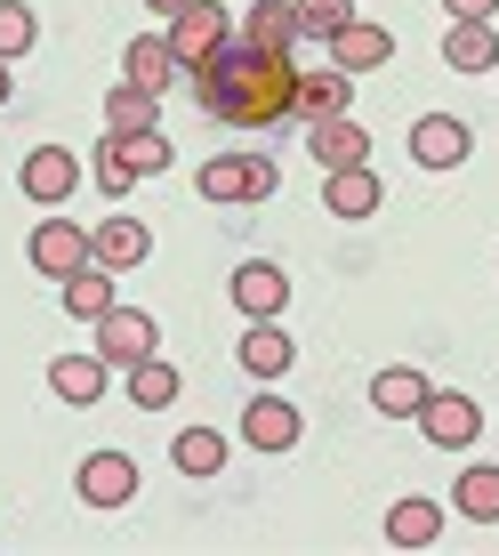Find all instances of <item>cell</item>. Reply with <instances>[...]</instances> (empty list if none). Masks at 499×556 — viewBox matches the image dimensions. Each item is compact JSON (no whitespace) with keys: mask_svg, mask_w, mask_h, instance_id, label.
Segmentation results:
<instances>
[{"mask_svg":"<svg viewBox=\"0 0 499 556\" xmlns=\"http://www.w3.org/2000/svg\"><path fill=\"white\" fill-rule=\"evenodd\" d=\"M194 98L234 129H274L282 113L298 105V65L282 49L258 41H226L209 65H194Z\"/></svg>","mask_w":499,"mask_h":556,"instance_id":"obj_1","label":"cell"},{"mask_svg":"<svg viewBox=\"0 0 499 556\" xmlns=\"http://www.w3.org/2000/svg\"><path fill=\"white\" fill-rule=\"evenodd\" d=\"M202 194L209 202H266L274 194V162L266 153H218V162H202Z\"/></svg>","mask_w":499,"mask_h":556,"instance_id":"obj_2","label":"cell"},{"mask_svg":"<svg viewBox=\"0 0 499 556\" xmlns=\"http://www.w3.org/2000/svg\"><path fill=\"white\" fill-rule=\"evenodd\" d=\"M234 33H226V9L218 0H194L185 16H169V49H178V65H209Z\"/></svg>","mask_w":499,"mask_h":556,"instance_id":"obj_3","label":"cell"},{"mask_svg":"<svg viewBox=\"0 0 499 556\" xmlns=\"http://www.w3.org/2000/svg\"><path fill=\"white\" fill-rule=\"evenodd\" d=\"M153 355V315L138 306H105L98 315V363H145Z\"/></svg>","mask_w":499,"mask_h":556,"instance_id":"obj_4","label":"cell"},{"mask_svg":"<svg viewBox=\"0 0 499 556\" xmlns=\"http://www.w3.org/2000/svg\"><path fill=\"white\" fill-rule=\"evenodd\" d=\"M129 492H138L129 452H89V459H81V501H89V508H121Z\"/></svg>","mask_w":499,"mask_h":556,"instance_id":"obj_5","label":"cell"},{"mask_svg":"<svg viewBox=\"0 0 499 556\" xmlns=\"http://www.w3.org/2000/svg\"><path fill=\"white\" fill-rule=\"evenodd\" d=\"M16 178H25L33 202H65L73 178H81V162H73L65 146H41V153H25V169H16Z\"/></svg>","mask_w":499,"mask_h":556,"instance_id":"obj_6","label":"cell"},{"mask_svg":"<svg viewBox=\"0 0 499 556\" xmlns=\"http://www.w3.org/2000/svg\"><path fill=\"white\" fill-rule=\"evenodd\" d=\"M306 146H315V162H322V169H355L362 153H371V138H362L347 113H322V122L306 129Z\"/></svg>","mask_w":499,"mask_h":556,"instance_id":"obj_7","label":"cell"},{"mask_svg":"<svg viewBox=\"0 0 499 556\" xmlns=\"http://www.w3.org/2000/svg\"><path fill=\"white\" fill-rule=\"evenodd\" d=\"M282 299H291V282H282V266H258V258H250L242 275H234V306H242L250 323H274V315H282Z\"/></svg>","mask_w":499,"mask_h":556,"instance_id":"obj_8","label":"cell"},{"mask_svg":"<svg viewBox=\"0 0 499 556\" xmlns=\"http://www.w3.org/2000/svg\"><path fill=\"white\" fill-rule=\"evenodd\" d=\"M169 81H178V49H169V33H145V41H129V89L162 98Z\"/></svg>","mask_w":499,"mask_h":556,"instance_id":"obj_9","label":"cell"},{"mask_svg":"<svg viewBox=\"0 0 499 556\" xmlns=\"http://www.w3.org/2000/svg\"><path fill=\"white\" fill-rule=\"evenodd\" d=\"M81 258H89V235H81V226L49 218L41 235H33V266H41V275H81Z\"/></svg>","mask_w":499,"mask_h":556,"instance_id":"obj_10","label":"cell"},{"mask_svg":"<svg viewBox=\"0 0 499 556\" xmlns=\"http://www.w3.org/2000/svg\"><path fill=\"white\" fill-rule=\"evenodd\" d=\"M242 435H250L258 452H291V444H298V412L282 404V395H258V404L242 412Z\"/></svg>","mask_w":499,"mask_h":556,"instance_id":"obj_11","label":"cell"},{"mask_svg":"<svg viewBox=\"0 0 499 556\" xmlns=\"http://www.w3.org/2000/svg\"><path fill=\"white\" fill-rule=\"evenodd\" d=\"M411 153H419L427 169H451V162H468V122H451V113L419 122V129H411Z\"/></svg>","mask_w":499,"mask_h":556,"instance_id":"obj_12","label":"cell"},{"mask_svg":"<svg viewBox=\"0 0 499 556\" xmlns=\"http://www.w3.org/2000/svg\"><path fill=\"white\" fill-rule=\"evenodd\" d=\"M419 428L459 452V444H475V404L468 395H427V404H419Z\"/></svg>","mask_w":499,"mask_h":556,"instance_id":"obj_13","label":"cell"},{"mask_svg":"<svg viewBox=\"0 0 499 556\" xmlns=\"http://www.w3.org/2000/svg\"><path fill=\"white\" fill-rule=\"evenodd\" d=\"M242 41H258V49H282V56H291V41H298V0H250Z\"/></svg>","mask_w":499,"mask_h":556,"instance_id":"obj_14","label":"cell"},{"mask_svg":"<svg viewBox=\"0 0 499 556\" xmlns=\"http://www.w3.org/2000/svg\"><path fill=\"white\" fill-rule=\"evenodd\" d=\"M331 56H338V73H371V65H387V56H395V41L379 25H338L331 33Z\"/></svg>","mask_w":499,"mask_h":556,"instance_id":"obj_15","label":"cell"},{"mask_svg":"<svg viewBox=\"0 0 499 556\" xmlns=\"http://www.w3.org/2000/svg\"><path fill=\"white\" fill-rule=\"evenodd\" d=\"M89 251H98V266H145V251H153V235L138 218H105L98 235H89Z\"/></svg>","mask_w":499,"mask_h":556,"instance_id":"obj_16","label":"cell"},{"mask_svg":"<svg viewBox=\"0 0 499 556\" xmlns=\"http://www.w3.org/2000/svg\"><path fill=\"white\" fill-rule=\"evenodd\" d=\"M379 194H387V186H379L371 178V169H331V194H322V202H331L338 210V218H371V210H379Z\"/></svg>","mask_w":499,"mask_h":556,"instance_id":"obj_17","label":"cell"},{"mask_svg":"<svg viewBox=\"0 0 499 556\" xmlns=\"http://www.w3.org/2000/svg\"><path fill=\"white\" fill-rule=\"evenodd\" d=\"M242 371L282 379V371H291V339H282L274 323H250V331H242Z\"/></svg>","mask_w":499,"mask_h":556,"instance_id":"obj_18","label":"cell"},{"mask_svg":"<svg viewBox=\"0 0 499 556\" xmlns=\"http://www.w3.org/2000/svg\"><path fill=\"white\" fill-rule=\"evenodd\" d=\"M49 388L65 395V404H98V395H105V363H98V355H65V363L49 371Z\"/></svg>","mask_w":499,"mask_h":556,"instance_id":"obj_19","label":"cell"},{"mask_svg":"<svg viewBox=\"0 0 499 556\" xmlns=\"http://www.w3.org/2000/svg\"><path fill=\"white\" fill-rule=\"evenodd\" d=\"M435 532H444V508H435V501H402V508L387 516V541H395V548H427Z\"/></svg>","mask_w":499,"mask_h":556,"instance_id":"obj_20","label":"cell"},{"mask_svg":"<svg viewBox=\"0 0 499 556\" xmlns=\"http://www.w3.org/2000/svg\"><path fill=\"white\" fill-rule=\"evenodd\" d=\"M459 516H475V525H499V468H459Z\"/></svg>","mask_w":499,"mask_h":556,"instance_id":"obj_21","label":"cell"},{"mask_svg":"<svg viewBox=\"0 0 499 556\" xmlns=\"http://www.w3.org/2000/svg\"><path fill=\"white\" fill-rule=\"evenodd\" d=\"M444 65H459V73H491V65H499V41H491V25H459L451 41H444Z\"/></svg>","mask_w":499,"mask_h":556,"instance_id":"obj_22","label":"cell"},{"mask_svg":"<svg viewBox=\"0 0 499 556\" xmlns=\"http://www.w3.org/2000/svg\"><path fill=\"white\" fill-rule=\"evenodd\" d=\"M347 81H355V73H298V113H306V122H322V113H338V105H347Z\"/></svg>","mask_w":499,"mask_h":556,"instance_id":"obj_23","label":"cell"},{"mask_svg":"<svg viewBox=\"0 0 499 556\" xmlns=\"http://www.w3.org/2000/svg\"><path fill=\"white\" fill-rule=\"evenodd\" d=\"M169 459H178V476H218V459H226V444L209 428H185L178 444H169Z\"/></svg>","mask_w":499,"mask_h":556,"instance_id":"obj_24","label":"cell"},{"mask_svg":"<svg viewBox=\"0 0 499 556\" xmlns=\"http://www.w3.org/2000/svg\"><path fill=\"white\" fill-rule=\"evenodd\" d=\"M379 412H395V419H411L419 404H427V379H419V371H379Z\"/></svg>","mask_w":499,"mask_h":556,"instance_id":"obj_25","label":"cell"},{"mask_svg":"<svg viewBox=\"0 0 499 556\" xmlns=\"http://www.w3.org/2000/svg\"><path fill=\"white\" fill-rule=\"evenodd\" d=\"M105 122H113V138H129V129H153V98H145V89H113V98H105Z\"/></svg>","mask_w":499,"mask_h":556,"instance_id":"obj_26","label":"cell"},{"mask_svg":"<svg viewBox=\"0 0 499 556\" xmlns=\"http://www.w3.org/2000/svg\"><path fill=\"white\" fill-rule=\"evenodd\" d=\"M129 395H138V404L153 412V404H169V395H178V371H169V363H129Z\"/></svg>","mask_w":499,"mask_h":556,"instance_id":"obj_27","label":"cell"},{"mask_svg":"<svg viewBox=\"0 0 499 556\" xmlns=\"http://www.w3.org/2000/svg\"><path fill=\"white\" fill-rule=\"evenodd\" d=\"M121 162H129V169H169V138H162V129H129V138H121Z\"/></svg>","mask_w":499,"mask_h":556,"instance_id":"obj_28","label":"cell"},{"mask_svg":"<svg viewBox=\"0 0 499 556\" xmlns=\"http://www.w3.org/2000/svg\"><path fill=\"white\" fill-rule=\"evenodd\" d=\"M65 306H73V315H105V306H113V282H105V275H65Z\"/></svg>","mask_w":499,"mask_h":556,"instance_id":"obj_29","label":"cell"},{"mask_svg":"<svg viewBox=\"0 0 499 556\" xmlns=\"http://www.w3.org/2000/svg\"><path fill=\"white\" fill-rule=\"evenodd\" d=\"M338 25H355L347 0H298V33H322V41H331Z\"/></svg>","mask_w":499,"mask_h":556,"instance_id":"obj_30","label":"cell"},{"mask_svg":"<svg viewBox=\"0 0 499 556\" xmlns=\"http://www.w3.org/2000/svg\"><path fill=\"white\" fill-rule=\"evenodd\" d=\"M25 49H33V9L0 0V56H25Z\"/></svg>","mask_w":499,"mask_h":556,"instance_id":"obj_31","label":"cell"},{"mask_svg":"<svg viewBox=\"0 0 499 556\" xmlns=\"http://www.w3.org/2000/svg\"><path fill=\"white\" fill-rule=\"evenodd\" d=\"M98 178H105V194H129V178H138V169L121 162V138H105V146H98Z\"/></svg>","mask_w":499,"mask_h":556,"instance_id":"obj_32","label":"cell"},{"mask_svg":"<svg viewBox=\"0 0 499 556\" xmlns=\"http://www.w3.org/2000/svg\"><path fill=\"white\" fill-rule=\"evenodd\" d=\"M444 9L459 16V25H484V16H491V0H444Z\"/></svg>","mask_w":499,"mask_h":556,"instance_id":"obj_33","label":"cell"},{"mask_svg":"<svg viewBox=\"0 0 499 556\" xmlns=\"http://www.w3.org/2000/svg\"><path fill=\"white\" fill-rule=\"evenodd\" d=\"M153 9H162V16H185V9H194V0H153Z\"/></svg>","mask_w":499,"mask_h":556,"instance_id":"obj_34","label":"cell"},{"mask_svg":"<svg viewBox=\"0 0 499 556\" xmlns=\"http://www.w3.org/2000/svg\"><path fill=\"white\" fill-rule=\"evenodd\" d=\"M0 105H9V73H0Z\"/></svg>","mask_w":499,"mask_h":556,"instance_id":"obj_35","label":"cell"}]
</instances>
